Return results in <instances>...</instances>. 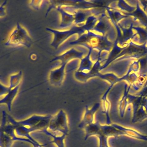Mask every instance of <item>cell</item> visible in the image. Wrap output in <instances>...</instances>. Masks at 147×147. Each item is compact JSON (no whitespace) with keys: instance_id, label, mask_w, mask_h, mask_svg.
<instances>
[{"instance_id":"cell-1","label":"cell","mask_w":147,"mask_h":147,"mask_svg":"<svg viewBox=\"0 0 147 147\" xmlns=\"http://www.w3.org/2000/svg\"><path fill=\"white\" fill-rule=\"evenodd\" d=\"M128 99L133 109L132 123H139L147 118V98L129 96Z\"/></svg>"},{"instance_id":"cell-15","label":"cell","mask_w":147,"mask_h":147,"mask_svg":"<svg viewBox=\"0 0 147 147\" xmlns=\"http://www.w3.org/2000/svg\"><path fill=\"white\" fill-rule=\"evenodd\" d=\"M10 90H10L9 87H7L5 86L1 83H0V97H1L3 95H6L9 92Z\"/></svg>"},{"instance_id":"cell-11","label":"cell","mask_w":147,"mask_h":147,"mask_svg":"<svg viewBox=\"0 0 147 147\" xmlns=\"http://www.w3.org/2000/svg\"><path fill=\"white\" fill-rule=\"evenodd\" d=\"M102 113L105 115L106 117V124L108 125H110L112 124V122L111 121L110 117V110L111 105L110 101L107 99L106 94L102 98Z\"/></svg>"},{"instance_id":"cell-14","label":"cell","mask_w":147,"mask_h":147,"mask_svg":"<svg viewBox=\"0 0 147 147\" xmlns=\"http://www.w3.org/2000/svg\"><path fill=\"white\" fill-rule=\"evenodd\" d=\"M96 136L98 138L99 140V147H110L108 144V137L105 136L100 132V130Z\"/></svg>"},{"instance_id":"cell-9","label":"cell","mask_w":147,"mask_h":147,"mask_svg":"<svg viewBox=\"0 0 147 147\" xmlns=\"http://www.w3.org/2000/svg\"><path fill=\"white\" fill-rule=\"evenodd\" d=\"M42 132L51 137L53 138V140L51 142L55 144L57 147H65V139L67 136L66 135L54 134L48 131L47 129L44 130Z\"/></svg>"},{"instance_id":"cell-17","label":"cell","mask_w":147,"mask_h":147,"mask_svg":"<svg viewBox=\"0 0 147 147\" xmlns=\"http://www.w3.org/2000/svg\"></svg>"},{"instance_id":"cell-4","label":"cell","mask_w":147,"mask_h":147,"mask_svg":"<svg viewBox=\"0 0 147 147\" xmlns=\"http://www.w3.org/2000/svg\"><path fill=\"white\" fill-rule=\"evenodd\" d=\"M46 117V115L42 116L35 114L27 119L21 121H17L15 120L10 115L7 114V119L8 123L14 125L16 127L18 126H21L27 128H31L38 125Z\"/></svg>"},{"instance_id":"cell-10","label":"cell","mask_w":147,"mask_h":147,"mask_svg":"<svg viewBox=\"0 0 147 147\" xmlns=\"http://www.w3.org/2000/svg\"><path fill=\"white\" fill-rule=\"evenodd\" d=\"M101 124L99 121L93 123L87 126H86L84 129L85 131V141H86L90 137L92 136H97L100 130Z\"/></svg>"},{"instance_id":"cell-2","label":"cell","mask_w":147,"mask_h":147,"mask_svg":"<svg viewBox=\"0 0 147 147\" xmlns=\"http://www.w3.org/2000/svg\"><path fill=\"white\" fill-rule=\"evenodd\" d=\"M48 129L52 133H60L67 136L69 132L68 118L66 113L62 110H60L57 114L52 116L50 119Z\"/></svg>"},{"instance_id":"cell-7","label":"cell","mask_w":147,"mask_h":147,"mask_svg":"<svg viewBox=\"0 0 147 147\" xmlns=\"http://www.w3.org/2000/svg\"><path fill=\"white\" fill-rule=\"evenodd\" d=\"M20 88V85L12 89L9 92L5 95L2 98L0 99V105H2L3 104L7 105L9 111H10L12 109V105L13 100L16 97L18 90Z\"/></svg>"},{"instance_id":"cell-3","label":"cell","mask_w":147,"mask_h":147,"mask_svg":"<svg viewBox=\"0 0 147 147\" xmlns=\"http://www.w3.org/2000/svg\"><path fill=\"white\" fill-rule=\"evenodd\" d=\"M28 36L27 32L19 24H17L5 45L9 47H17L20 45L27 46L29 45Z\"/></svg>"},{"instance_id":"cell-13","label":"cell","mask_w":147,"mask_h":147,"mask_svg":"<svg viewBox=\"0 0 147 147\" xmlns=\"http://www.w3.org/2000/svg\"><path fill=\"white\" fill-rule=\"evenodd\" d=\"M22 77V72H20L16 74L10 76V85L9 88L10 90L14 89L20 85V81Z\"/></svg>"},{"instance_id":"cell-12","label":"cell","mask_w":147,"mask_h":147,"mask_svg":"<svg viewBox=\"0 0 147 147\" xmlns=\"http://www.w3.org/2000/svg\"><path fill=\"white\" fill-rule=\"evenodd\" d=\"M14 142L13 138L6 134L0 126V147H11Z\"/></svg>"},{"instance_id":"cell-5","label":"cell","mask_w":147,"mask_h":147,"mask_svg":"<svg viewBox=\"0 0 147 147\" xmlns=\"http://www.w3.org/2000/svg\"><path fill=\"white\" fill-rule=\"evenodd\" d=\"M100 105L99 103H96L91 109L86 106L84 116L78 126L80 129H84L86 126L93 123L94 115L99 109Z\"/></svg>"},{"instance_id":"cell-8","label":"cell","mask_w":147,"mask_h":147,"mask_svg":"<svg viewBox=\"0 0 147 147\" xmlns=\"http://www.w3.org/2000/svg\"><path fill=\"white\" fill-rule=\"evenodd\" d=\"M100 132L106 136H113L116 137L120 136H124L122 132L113 127L112 125H102L100 126Z\"/></svg>"},{"instance_id":"cell-16","label":"cell","mask_w":147,"mask_h":147,"mask_svg":"<svg viewBox=\"0 0 147 147\" xmlns=\"http://www.w3.org/2000/svg\"><path fill=\"white\" fill-rule=\"evenodd\" d=\"M0 106H1V105H0Z\"/></svg>"},{"instance_id":"cell-6","label":"cell","mask_w":147,"mask_h":147,"mask_svg":"<svg viewBox=\"0 0 147 147\" xmlns=\"http://www.w3.org/2000/svg\"><path fill=\"white\" fill-rule=\"evenodd\" d=\"M111 125L113 127L122 132L124 136L125 135L135 139L147 141V136L143 135L134 129L126 128L116 123H112Z\"/></svg>"}]
</instances>
